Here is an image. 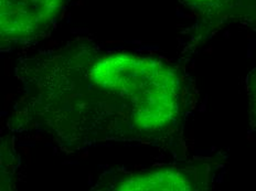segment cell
<instances>
[{"instance_id": "obj_1", "label": "cell", "mask_w": 256, "mask_h": 191, "mask_svg": "<svg viewBox=\"0 0 256 191\" xmlns=\"http://www.w3.org/2000/svg\"><path fill=\"white\" fill-rule=\"evenodd\" d=\"M14 76L22 95L9 127L39 132L64 152L164 144L179 130L182 73L160 58L81 39L20 58Z\"/></svg>"}, {"instance_id": "obj_2", "label": "cell", "mask_w": 256, "mask_h": 191, "mask_svg": "<svg viewBox=\"0 0 256 191\" xmlns=\"http://www.w3.org/2000/svg\"><path fill=\"white\" fill-rule=\"evenodd\" d=\"M213 167L204 160L170 164L135 172H114L100 177L95 190H206Z\"/></svg>"}, {"instance_id": "obj_3", "label": "cell", "mask_w": 256, "mask_h": 191, "mask_svg": "<svg viewBox=\"0 0 256 191\" xmlns=\"http://www.w3.org/2000/svg\"><path fill=\"white\" fill-rule=\"evenodd\" d=\"M70 0H0L2 48L26 44L50 32Z\"/></svg>"}, {"instance_id": "obj_5", "label": "cell", "mask_w": 256, "mask_h": 191, "mask_svg": "<svg viewBox=\"0 0 256 191\" xmlns=\"http://www.w3.org/2000/svg\"><path fill=\"white\" fill-rule=\"evenodd\" d=\"M246 90L250 105V124L256 130V64L248 76Z\"/></svg>"}, {"instance_id": "obj_4", "label": "cell", "mask_w": 256, "mask_h": 191, "mask_svg": "<svg viewBox=\"0 0 256 191\" xmlns=\"http://www.w3.org/2000/svg\"><path fill=\"white\" fill-rule=\"evenodd\" d=\"M198 18L206 34L228 24L256 26V0H180Z\"/></svg>"}]
</instances>
